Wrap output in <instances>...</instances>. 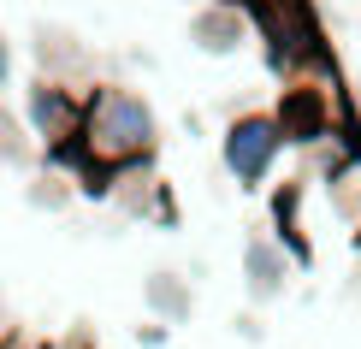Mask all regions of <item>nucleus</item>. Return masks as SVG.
Returning <instances> with one entry per match:
<instances>
[{
  "instance_id": "1",
  "label": "nucleus",
  "mask_w": 361,
  "mask_h": 349,
  "mask_svg": "<svg viewBox=\"0 0 361 349\" xmlns=\"http://www.w3.org/2000/svg\"><path fill=\"white\" fill-rule=\"evenodd\" d=\"M83 154L89 166H107V172H125V166H142L154 160V142H160V118L154 107L125 83H95L83 101Z\"/></svg>"
},
{
  "instance_id": "2",
  "label": "nucleus",
  "mask_w": 361,
  "mask_h": 349,
  "mask_svg": "<svg viewBox=\"0 0 361 349\" xmlns=\"http://www.w3.org/2000/svg\"><path fill=\"white\" fill-rule=\"evenodd\" d=\"M279 154H284L279 113H237L225 125V136H219V160H225V172H231L237 190H261L267 172L279 166Z\"/></svg>"
},
{
  "instance_id": "3",
  "label": "nucleus",
  "mask_w": 361,
  "mask_h": 349,
  "mask_svg": "<svg viewBox=\"0 0 361 349\" xmlns=\"http://www.w3.org/2000/svg\"><path fill=\"white\" fill-rule=\"evenodd\" d=\"M83 89H71L66 78H48L42 71L36 83L24 89V125L36 130V142L42 148H59V142H71V136H83Z\"/></svg>"
},
{
  "instance_id": "4",
  "label": "nucleus",
  "mask_w": 361,
  "mask_h": 349,
  "mask_svg": "<svg viewBox=\"0 0 361 349\" xmlns=\"http://www.w3.org/2000/svg\"><path fill=\"white\" fill-rule=\"evenodd\" d=\"M249 6L243 0H207L202 12H195V24H190V42L202 54H237L249 42Z\"/></svg>"
},
{
  "instance_id": "5",
  "label": "nucleus",
  "mask_w": 361,
  "mask_h": 349,
  "mask_svg": "<svg viewBox=\"0 0 361 349\" xmlns=\"http://www.w3.org/2000/svg\"><path fill=\"white\" fill-rule=\"evenodd\" d=\"M290 255H284L279 237H249L243 243V278H249V296L255 302H273L284 296V278H290Z\"/></svg>"
},
{
  "instance_id": "6",
  "label": "nucleus",
  "mask_w": 361,
  "mask_h": 349,
  "mask_svg": "<svg viewBox=\"0 0 361 349\" xmlns=\"http://www.w3.org/2000/svg\"><path fill=\"white\" fill-rule=\"evenodd\" d=\"M326 184V202H332V214L350 225V231H361V148H350L332 172L320 178Z\"/></svg>"
},
{
  "instance_id": "7",
  "label": "nucleus",
  "mask_w": 361,
  "mask_h": 349,
  "mask_svg": "<svg viewBox=\"0 0 361 349\" xmlns=\"http://www.w3.org/2000/svg\"><path fill=\"white\" fill-rule=\"evenodd\" d=\"M273 237L284 243V255H290L296 267L314 261V243L302 237V184H284L273 195Z\"/></svg>"
},
{
  "instance_id": "8",
  "label": "nucleus",
  "mask_w": 361,
  "mask_h": 349,
  "mask_svg": "<svg viewBox=\"0 0 361 349\" xmlns=\"http://www.w3.org/2000/svg\"><path fill=\"white\" fill-rule=\"evenodd\" d=\"M142 296H148V308H154V314H160L166 326L190 320V284L178 278V272H154V278L142 284Z\"/></svg>"
},
{
  "instance_id": "9",
  "label": "nucleus",
  "mask_w": 361,
  "mask_h": 349,
  "mask_svg": "<svg viewBox=\"0 0 361 349\" xmlns=\"http://www.w3.org/2000/svg\"><path fill=\"white\" fill-rule=\"evenodd\" d=\"M36 148H42L36 130L18 125V118L0 107V160H6V166H30V160H36Z\"/></svg>"
},
{
  "instance_id": "10",
  "label": "nucleus",
  "mask_w": 361,
  "mask_h": 349,
  "mask_svg": "<svg viewBox=\"0 0 361 349\" xmlns=\"http://www.w3.org/2000/svg\"><path fill=\"white\" fill-rule=\"evenodd\" d=\"M137 343L142 349H166V320H160V326H137Z\"/></svg>"
},
{
  "instance_id": "11",
  "label": "nucleus",
  "mask_w": 361,
  "mask_h": 349,
  "mask_svg": "<svg viewBox=\"0 0 361 349\" xmlns=\"http://www.w3.org/2000/svg\"><path fill=\"white\" fill-rule=\"evenodd\" d=\"M0 349H48V343L30 338V331H6V343H0Z\"/></svg>"
},
{
  "instance_id": "12",
  "label": "nucleus",
  "mask_w": 361,
  "mask_h": 349,
  "mask_svg": "<svg viewBox=\"0 0 361 349\" xmlns=\"http://www.w3.org/2000/svg\"><path fill=\"white\" fill-rule=\"evenodd\" d=\"M6 83H12V42L0 36V89H6Z\"/></svg>"
},
{
  "instance_id": "13",
  "label": "nucleus",
  "mask_w": 361,
  "mask_h": 349,
  "mask_svg": "<svg viewBox=\"0 0 361 349\" xmlns=\"http://www.w3.org/2000/svg\"><path fill=\"white\" fill-rule=\"evenodd\" d=\"M237 331H243L249 343H261V338H267V331H261V320H255V314H243V320H237Z\"/></svg>"
},
{
  "instance_id": "14",
  "label": "nucleus",
  "mask_w": 361,
  "mask_h": 349,
  "mask_svg": "<svg viewBox=\"0 0 361 349\" xmlns=\"http://www.w3.org/2000/svg\"><path fill=\"white\" fill-rule=\"evenodd\" d=\"M0 343H6V320H0Z\"/></svg>"
},
{
  "instance_id": "15",
  "label": "nucleus",
  "mask_w": 361,
  "mask_h": 349,
  "mask_svg": "<svg viewBox=\"0 0 361 349\" xmlns=\"http://www.w3.org/2000/svg\"><path fill=\"white\" fill-rule=\"evenodd\" d=\"M355 255H361V231H355Z\"/></svg>"
}]
</instances>
